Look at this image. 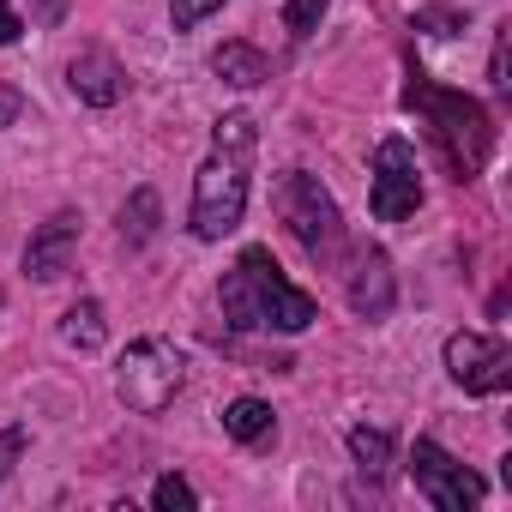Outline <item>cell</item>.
<instances>
[{
	"label": "cell",
	"mask_w": 512,
	"mask_h": 512,
	"mask_svg": "<svg viewBox=\"0 0 512 512\" xmlns=\"http://www.w3.org/2000/svg\"><path fill=\"white\" fill-rule=\"evenodd\" d=\"M223 320L235 332H308L320 320L314 296L284 284L278 260H272V247H247L241 260L223 272Z\"/></svg>",
	"instance_id": "cell-1"
},
{
	"label": "cell",
	"mask_w": 512,
	"mask_h": 512,
	"mask_svg": "<svg viewBox=\"0 0 512 512\" xmlns=\"http://www.w3.org/2000/svg\"><path fill=\"white\" fill-rule=\"evenodd\" d=\"M253 145H260V127H253V115H223L217 133H211V157L193 181V235L199 241H223L241 211H247V163H253Z\"/></svg>",
	"instance_id": "cell-2"
},
{
	"label": "cell",
	"mask_w": 512,
	"mask_h": 512,
	"mask_svg": "<svg viewBox=\"0 0 512 512\" xmlns=\"http://www.w3.org/2000/svg\"><path fill=\"white\" fill-rule=\"evenodd\" d=\"M404 103L428 121V133H434V145H440V157H446L452 181H476V175H482V163H488V145H494L488 109H482L476 97H464V91H440V85H434V79H422V73H410Z\"/></svg>",
	"instance_id": "cell-3"
},
{
	"label": "cell",
	"mask_w": 512,
	"mask_h": 512,
	"mask_svg": "<svg viewBox=\"0 0 512 512\" xmlns=\"http://www.w3.org/2000/svg\"><path fill=\"white\" fill-rule=\"evenodd\" d=\"M187 386V356L169 344V338H139L127 344L121 368H115V392L133 416H157L175 404V392Z\"/></svg>",
	"instance_id": "cell-4"
},
{
	"label": "cell",
	"mask_w": 512,
	"mask_h": 512,
	"mask_svg": "<svg viewBox=\"0 0 512 512\" xmlns=\"http://www.w3.org/2000/svg\"><path fill=\"white\" fill-rule=\"evenodd\" d=\"M278 217L290 223V235L314 253V260H332L338 241H344V223H338L332 193H326L314 175H302V169H290V175L278 181Z\"/></svg>",
	"instance_id": "cell-5"
},
{
	"label": "cell",
	"mask_w": 512,
	"mask_h": 512,
	"mask_svg": "<svg viewBox=\"0 0 512 512\" xmlns=\"http://www.w3.org/2000/svg\"><path fill=\"white\" fill-rule=\"evenodd\" d=\"M410 476H416V494L440 512H464V506H482L488 482L476 470H464L440 440H416L410 446Z\"/></svg>",
	"instance_id": "cell-6"
},
{
	"label": "cell",
	"mask_w": 512,
	"mask_h": 512,
	"mask_svg": "<svg viewBox=\"0 0 512 512\" xmlns=\"http://www.w3.org/2000/svg\"><path fill=\"white\" fill-rule=\"evenodd\" d=\"M368 205L380 223H404L416 205H422V175H416V151L410 139H380L374 151V187H368Z\"/></svg>",
	"instance_id": "cell-7"
},
{
	"label": "cell",
	"mask_w": 512,
	"mask_h": 512,
	"mask_svg": "<svg viewBox=\"0 0 512 512\" xmlns=\"http://www.w3.org/2000/svg\"><path fill=\"white\" fill-rule=\"evenodd\" d=\"M446 374L470 398H494L512 386V350L500 338H482V332H452L446 338Z\"/></svg>",
	"instance_id": "cell-8"
},
{
	"label": "cell",
	"mask_w": 512,
	"mask_h": 512,
	"mask_svg": "<svg viewBox=\"0 0 512 512\" xmlns=\"http://www.w3.org/2000/svg\"><path fill=\"white\" fill-rule=\"evenodd\" d=\"M67 85H73L79 103H91V109H115V103L127 97V67H121L103 43H85V49L67 61Z\"/></svg>",
	"instance_id": "cell-9"
},
{
	"label": "cell",
	"mask_w": 512,
	"mask_h": 512,
	"mask_svg": "<svg viewBox=\"0 0 512 512\" xmlns=\"http://www.w3.org/2000/svg\"><path fill=\"white\" fill-rule=\"evenodd\" d=\"M73 247H79V217H73V211H55V217L31 235V247H25V272H31L37 284L61 278V272L73 266Z\"/></svg>",
	"instance_id": "cell-10"
},
{
	"label": "cell",
	"mask_w": 512,
	"mask_h": 512,
	"mask_svg": "<svg viewBox=\"0 0 512 512\" xmlns=\"http://www.w3.org/2000/svg\"><path fill=\"white\" fill-rule=\"evenodd\" d=\"M392 260L380 247H356V266H350V308L362 314V320H380V314H392Z\"/></svg>",
	"instance_id": "cell-11"
},
{
	"label": "cell",
	"mask_w": 512,
	"mask_h": 512,
	"mask_svg": "<svg viewBox=\"0 0 512 512\" xmlns=\"http://www.w3.org/2000/svg\"><path fill=\"white\" fill-rule=\"evenodd\" d=\"M211 73H217L223 85H235V91H253V85H266V79H272L266 55L253 49V43H223V49L211 55Z\"/></svg>",
	"instance_id": "cell-12"
},
{
	"label": "cell",
	"mask_w": 512,
	"mask_h": 512,
	"mask_svg": "<svg viewBox=\"0 0 512 512\" xmlns=\"http://www.w3.org/2000/svg\"><path fill=\"white\" fill-rule=\"evenodd\" d=\"M223 428H229V440H241V446H266L272 440V404H260V398H235L229 410H223Z\"/></svg>",
	"instance_id": "cell-13"
},
{
	"label": "cell",
	"mask_w": 512,
	"mask_h": 512,
	"mask_svg": "<svg viewBox=\"0 0 512 512\" xmlns=\"http://www.w3.org/2000/svg\"><path fill=\"white\" fill-rule=\"evenodd\" d=\"M350 458H356L362 482H380L392 470V434L386 428H350Z\"/></svg>",
	"instance_id": "cell-14"
},
{
	"label": "cell",
	"mask_w": 512,
	"mask_h": 512,
	"mask_svg": "<svg viewBox=\"0 0 512 512\" xmlns=\"http://www.w3.org/2000/svg\"><path fill=\"white\" fill-rule=\"evenodd\" d=\"M61 338H67L73 350H103V338H109L103 302H79V308H67V320H61Z\"/></svg>",
	"instance_id": "cell-15"
},
{
	"label": "cell",
	"mask_w": 512,
	"mask_h": 512,
	"mask_svg": "<svg viewBox=\"0 0 512 512\" xmlns=\"http://www.w3.org/2000/svg\"><path fill=\"white\" fill-rule=\"evenodd\" d=\"M157 223H163V205H157L151 187H139V193L127 199V211H121V235H127L133 247H145V241H157Z\"/></svg>",
	"instance_id": "cell-16"
},
{
	"label": "cell",
	"mask_w": 512,
	"mask_h": 512,
	"mask_svg": "<svg viewBox=\"0 0 512 512\" xmlns=\"http://www.w3.org/2000/svg\"><path fill=\"white\" fill-rule=\"evenodd\" d=\"M326 7H332V0H290V7H284V31H290L296 43H302V37H314Z\"/></svg>",
	"instance_id": "cell-17"
},
{
	"label": "cell",
	"mask_w": 512,
	"mask_h": 512,
	"mask_svg": "<svg viewBox=\"0 0 512 512\" xmlns=\"http://www.w3.org/2000/svg\"><path fill=\"white\" fill-rule=\"evenodd\" d=\"M151 500H157L163 512H193V506H199V494H193V482H187V476H163Z\"/></svg>",
	"instance_id": "cell-18"
},
{
	"label": "cell",
	"mask_w": 512,
	"mask_h": 512,
	"mask_svg": "<svg viewBox=\"0 0 512 512\" xmlns=\"http://www.w3.org/2000/svg\"><path fill=\"white\" fill-rule=\"evenodd\" d=\"M223 0H169V19H175V31H193L205 13H217Z\"/></svg>",
	"instance_id": "cell-19"
},
{
	"label": "cell",
	"mask_w": 512,
	"mask_h": 512,
	"mask_svg": "<svg viewBox=\"0 0 512 512\" xmlns=\"http://www.w3.org/2000/svg\"><path fill=\"white\" fill-rule=\"evenodd\" d=\"M416 31H428V37H452V31H464V19L446 13V7H434V13H416Z\"/></svg>",
	"instance_id": "cell-20"
},
{
	"label": "cell",
	"mask_w": 512,
	"mask_h": 512,
	"mask_svg": "<svg viewBox=\"0 0 512 512\" xmlns=\"http://www.w3.org/2000/svg\"><path fill=\"white\" fill-rule=\"evenodd\" d=\"M19 452H25V428H0V482L13 476V464H19Z\"/></svg>",
	"instance_id": "cell-21"
},
{
	"label": "cell",
	"mask_w": 512,
	"mask_h": 512,
	"mask_svg": "<svg viewBox=\"0 0 512 512\" xmlns=\"http://www.w3.org/2000/svg\"><path fill=\"white\" fill-rule=\"evenodd\" d=\"M506 43H512V31H500V37H494V61H488L494 91H506V85H512V79H506Z\"/></svg>",
	"instance_id": "cell-22"
},
{
	"label": "cell",
	"mask_w": 512,
	"mask_h": 512,
	"mask_svg": "<svg viewBox=\"0 0 512 512\" xmlns=\"http://www.w3.org/2000/svg\"><path fill=\"white\" fill-rule=\"evenodd\" d=\"M19 31H25V19L13 13V0H0V49H7V43H19Z\"/></svg>",
	"instance_id": "cell-23"
},
{
	"label": "cell",
	"mask_w": 512,
	"mask_h": 512,
	"mask_svg": "<svg viewBox=\"0 0 512 512\" xmlns=\"http://www.w3.org/2000/svg\"><path fill=\"white\" fill-rule=\"evenodd\" d=\"M13 121H19V91L0 85V127H13Z\"/></svg>",
	"instance_id": "cell-24"
},
{
	"label": "cell",
	"mask_w": 512,
	"mask_h": 512,
	"mask_svg": "<svg viewBox=\"0 0 512 512\" xmlns=\"http://www.w3.org/2000/svg\"><path fill=\"white\" fill-rule=\"evenodd\" d=\"M67 19V0H37V25H61Z\"/></svg>",
	"instance_id": "cell-25"
}]
</instances>
